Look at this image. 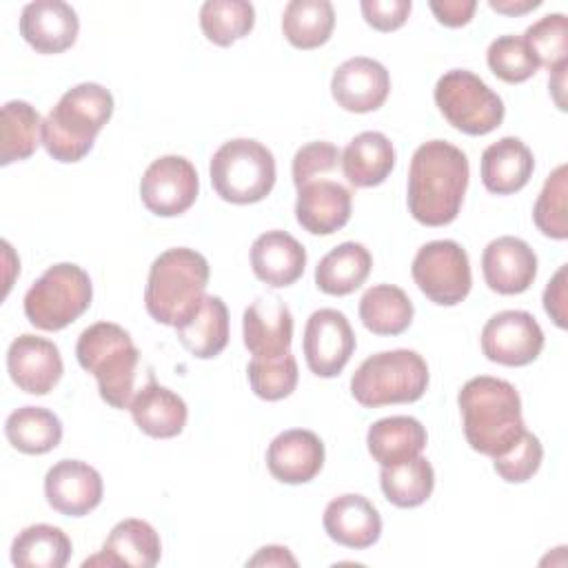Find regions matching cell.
I'll list each match as a JSON object with an SVG mask.
<instances>
[{"instance_id":"cell-33","label":"cell","mask_w":568,"mask_h":568,"mask_svg":"<svg viewBox=\"0 0 568 568\" xmlns=\"http://www.w3.org/2000/svg\"><path fill=\"white\" fill-rule=\"evenodd\" d=\"M410 297L393 284H375L359 300V320L375 335H399L413 322Z\"/></svg>"},{"instance_id":"cell-23","label":"cell","mask_w":568,"mask_h":568,"mask_svg":"<svg viewBox=\"0 0 568 568\" xmlns=\"http://www.w3.org/2000/svg\"><path fill=\"white\" fill-rule=\"evenodd\" d=\"M162 541L155 528L144 519H122L118 521L104 546L102 552L87 559L82 566H133V568H153L160 561Z\"/></svg>"},{"instance_id":"cell-47","label":"cell","mask_w":568,"mask_h":568,"mask_svg":"<svg viewBox=\"0 0 568 568\" xmlns=\"http://www.w3.org/2000/svg\"><path fill=\"white\" fill-rule=\"evenodd\" d=\"M246 566H297V559L284 546H264L246 561Z\"/></svg>"},{"instance_id":"cell-43","label":"cell","mask_w":568,"mask_h":568,"mask_svg":"<svg viewBox=\"0 0 568 568\" xmlns=\"http://www.w3.org/2000/svg\"><path fill=\"white\" fill-rule=\"evenodd\" d=\"M342 160V153L335 144L317 140L308 142L293 155V184L300 189L313 180H317L324 173H331L337 162Z\"/></svg>"},{"instance_id":"cell-4","label":"cell","mask_w":568,"mask_h":568,"mask_svg":"<svg viewBox=\"0 0 568 568\" xmlns=\"http://www.w3.org/2000/svg\"><path fill=\"white\" fill-rule=\"evenodd\" d=\"M209 275V262L202 253L186 246L166 248L149 268L144 286L146 313L155 322L178 328L202 304Z\"/></svg>"},{"instance_id":"cell-46","label":"cell","mask_w":568,"mask_h":568,"mask_svg":"<svg viewBox=\"0 0 568 568\" xmlns=\"http://www.w3.org/2000/svg\"><path fill=\"white\" fill-rule=\"evenodd\" d=\"M428 7L435 13L437 22H442L444 27L457 29L473 20L477 2L475 0H430Z\"/></svg>"},{"instance_id":"cell-14","label":"cell","mask_w":568,"mask_h":568,"mask_svg":"<svg viewBox=\"0 0 568 568\" xmlns=\"http://www.w3.org/2000/svg\"><path fill=\"white\" fill-rule=\"evenodd\" d=\"M102 493L100 473L80 459H60L44 475V497L60 515H89L100 506Z\"/></svg>"},{"instance_id":"cell-12","label":"cell","mask_w":568,"mask_h":568,"mask_svg":"<svg viewBox=\"0 0 568 568\" xmlns=\"http://www.w3.org/2000/svg\"><path fill=\"white\" fill-rule=\"evenodd\" d=\"M355 333L342 311L320 308L311 313L304 326L306 366L317 377H335L348 364L355 351Z\"/></svg>"},{"instance_id":"cell-22","label":"cell","mask_w":568,"mask_h":568,"mask_svg":"<svg viewBox=\"0 0 568 568\" xmlns=\"http://www.w3.org/2000/svg\"><path fill=\"white\" fill-rule=\"evenodd\" d=\"M324 530L339 546L364 550L382 535V517L377 508L355 493L339 495L324 508Z\"/></svg>"},{"instance_id":"cell-28","label":"cell","mask_w":568,"mask_h":568,"mask_svg":"<svg viewBox=\"0 0 568 568\" xmlns=\"http://www.w3.org/2000/svg\"><path fill=\"white\" fill-rule=\"evenodd\" d=\"M428 435L419 419L408 415H393L377 419L371 424L366 433V446L371 457L379 466H393L402 464L406 459H413L422 455L426 448Z\"/></svg>"},{"instance_id":"cell-29","label":"cell","mask_w":568,"mask_h":568,"mask_svg":"<svg viewBox=\"0 0 568 568\" xmlns=\"http://www.w3.org/2000/svg\"><path fill=\"white\" fill-rule=\"evenodd\" d=\"M373 268L368 248L359 242H342L315 266V284L326 295H348L357 291Z\"/></svg>"},{"instance_id":"cell-11","label":"cell","mask_w":568,"mask_h":568,"mask_svg":"<svg viewBox=\"0 0 568 568\" xmlns=\"http://www.w3.org/2000/svg\"><path fill=\"white\" fill-rule=\"evenodd\" d=\"M197 191V171L182 155H162L153 160L140 180L142 204L160 217H175L189 211Z\"/></svg>"},{"instance_id":"cell-9","label":"cell","mask_w":568,"mask_h":568,"mask_svg":"<svg viewBox=\"0 0 568 568\" xmlns=\"http://www.w3.org/2000/svg\"><path fill=\"white\" fill-rule=\"evenodd\" d=\"M435 104L466 135H486L504 120L501 98L468 69H450L437 80Z\"/></svg>"},{"instance_id":"cell-7","label":"cell","mask_w":568,"mask_h":568,"mask_svg":"<svg viewBox=\"0 0 568 568\" xmlns=\"http://www.w3.org/2000/svg\"><path fill=\"white\" fill-rule=\"evenodd\" d=\"M211 184L231 204L264 200L275 186V158L271 149L251 138L224 142L211 158Z\"/></svg>"},{"instance_id":"cell-34","label":"cell","mask_w":568,"mask_h":568,"mask_svg":"<svg viewBox=\"0 0 568 568\" xmlns=\"http://www.w3.org/2000/svg\"><path fill=\"white\" fill-rule=\"evenodd\" d=\"M335 27V11L328 0H291L282 13V33L295 49L322 47Z\"/></svg>"},{"instance_id":"cell-2","label":"cell","mask_w":568,"mask_h":568,"mask_svg":"<svg viewBox=\"0 0 568 568\" xmlns=\"http://www.w3.org/2000/svg\"><path fill=\"white\" fill-rule=\"evenodd\" d=\"M457 404L464 419V435L473 450L497 457L506 453L526 430L517 388L499 377L479 375L468 379Z\"/></svg>"},{"instance_id":"cell-18","label":"cell","mask_w":568,"mask_h":568,"mask_svg":"<svg viewBox=\"0 0 568 568\" xmlns=\"http://www.w3.org/2000/svg\"><path fill=\"white\" fill-rule=\"evenodd\" d=\"M80 31L78 13L62 0H36L20 13V36L38 53H62L75 44Z\"/></svg>"},{"instance_id":"cell-25","label":"cell","mask_w":568,"mask_h":568,"mask_svg":"<svg viewBox=\"0 0 568 568\" xmlns=\"http://www.w3.org/2000/svg\"><path fill=\"white\" fill-rule=\"evenodd\" d=\"M135 426L155 439H171L180 435L189 419L184 399L166 386H160L153 377L135 390L129 404Z\"/></svg>"},{"instance_id":"cell-8","label":"cell","mask_w":568,"mask_h":568,"mask_svg":"<svg viewBox=\"0 0 568 568\" xmlns=\"http://www.w3.org/2000/svg\"><path fill=\"white\" fill-rule=\"evenodd\" d=\"M93 300L89 273L71 262L49 266L24 295V315L40 331H62Z\"/></svg>"},{"instance_id":"cell-41","label":"cell","mask_w":568,"mask_h":568,"mask_svg":"<svg viewBox=\"0 0 568 568\" xmlns=\"http://www.w3.org/2000/svg\"><path fill=\"white\" fill-rule=\"evenodd\" d=\"M566 164H559L544 182L541 193L532 206L535 226L552 240L568 237V222H566Z\"/></svg>"},{"instance_id":"cell-48","label":"cell","mask_w":568,"mask_h":568,"mask_svg":"<svg viewBox=\"0 0 568 568\" xmlns=\"http://www.w3.org/2000/svg\"><path fill=\"white\" fill-rule=\"evenodd\" d=\"M541 0H488V7L504 16H524L532 9H537Z\"/></svg>"},{"instance_id":"cell-21","label":"cell","mask_w":568,"mask_h":568,"mask_svg":"<svg viewBox=\"0 0 568 568\" xmlns=\"http://www.w3.org/2000/svg\"><path fill=\"white\" fill-rule=\"evenodd\" d=\"M353 195L333 180H313L297 189L295 217L297 224L313 235H331L351 220Z\"/></svg>"},{"instance_id":"cell-24","label":"cell","mask_w":568,"mask_h":568,"mask_svg":"<svg viewBox=\"0 0 568 568\" xmlns=\"http://www.w3.org/2000/svg\"><path fill=\"white\" fill-rule=\"evenodd\" d=\"M306 266V248L286 231H266L251 244V268L255 277L273 288L297 282Z\"/></svg>"},{"instance_id":"cell-35","label":"cell","mask_w":568,"mask_h":568,"mask_svg":"<svg viewBox=\"0 0 568 568\" xmlns=\"http://www.w3.org/2000/svg\"><path fill=\"white\" fill-rule=\"evenodd\" d=\"M0 133V164L9 166L11 162L27 160L42 142L40 113L24 100H9L2 106Z\"/></svg>"},{"instance_id":"cell-37","label":"cell","mask_w":568,"mask_h":568,"mask_svg":"<svg viewBox=\"0 0 568 568\" xmlns=\"http://www.w3.org/2000/svg\"><path fill=\"white\" fill-rule=\"evenodd\" d=\"M255 9L246 0H206L200 9V27L206 40L217 47H231L251 33Z\"/></svg>"},{"instance_id":"cell-20","label":"cell","mask_w":568,"mask_h":568,"mask_svg":"<svg viewBox=\"0 0 568 568\" xmlns=\"http://www.w3.org/2000/svg\"><path fill=\"white\" fill-rule=\"evenodd\" d=\"M324 466V444L306 428L280 433L266 450V468L282 484H306Z\"/></svg>"},{"instance_id":"cell-6","label":"cell","mask_w":568,"mask_h":568,"mask_svg":"<svg viewBox=\"0 0 568 568\" xmlns=\"http://www.w3.org/2000/svg\"><path fill=\"white\" fill-rule=\"evenodd\" d=\"M428 388L424 357L408 348L382 351L366 357L351 377V393L357 404L379 408L386 404L417 402Z\"/></svg>"},{"instance_id":"cell-44","label":"cell","mask_w":568,"mask_h":568,"mask_svg":"<svg viewBox=\"0 0 568 568\" xmlns=\"http://www.w3.org/2000/svg\"><path fill=\"white\" fill-rule=\"evenodd\" d=\"M364 20L377 31H395L399 29L413 9L410 0H362L359 2Z\"/></svg>"},{"instance_id":"cell-27","label":"cell","mask_w":568,"mask_h":568,"mask_svg":"<svg viewBox=\"0 0 568 568\" xmlns=\"http://www.w3.org/2000/svg\"><path fill=\"white\" fill-rule=\"evenodd\" d=\"M395 166V146L379 131L355 135L342 151L344 178L357 189L382 184Z\"/></svg>"},{"instance_id":"cell-36","label":"cell","mask_w":568,"mask_h":568,"mask_svg":"<svg viewBox=\"0 0 568 568\" xmlns=\"http://www.w3.org/2000/svg\"><path fill=\"white\" fill-rule=\"evenodd\" d=\"M379 486L386 499L397 508L422 506L435 488V470L422 455L402 464L382 466Z\"/></svg>"},{"instance_id":"cell-26","label":"cell","mask_w":568,"mask_h":568,"mask_svg":"<svg viewBox=\"0 0 568 568\" xmlns=\"http://www.w3.org/2000/svg\"><path fill=\"white\" fill-rule=\"evenodd\" d=\"M535 169L532 151L513 135L488 144L481 153V182L495 195H510L521 191Z\"/></svg>"},{"instance_id":"cell-10","label":"cell","mask_w":568,"mask_h":568,"mask_svg":"<svg viewBox=\"0 0 568 568\" xmlns=\"http://www.w3.org/2000/svg\"><path fill=\"white\" fill-rule=\"evenodd\" d=\"M417 288L439 306H455L470 293L468 253L455 240L426 242L410 266Z\"/></svg>"},{"instance_id":"cell-31","label":"cell","mask_w":568,"mask_h":568,"mask_svg":"<svg viewBox=\"0 0 568 568\" xmlns=\"http://www.w3.org/2000/svg\"><path fill=\"white\" fill-rule=\"evenodd\" d=\"M71 539L51 524H33L18 532L11 544V561L20 568H62L71 557Z\"/></svg>"},{"instance_id":"cell-13","label":"cell","mask_w":568,"mask_h":568,"mask_svg":"<svg viewBox=\"0 0 568 568\" xmlns=\"http://www.w3.org/2000/svg\"><path fill=\"white\" fill-rule=\"evenodd\" d=\"M544 331L526 311H501L481 328L484 355L501 366H526L539 357Z\"/></svg>"},{"instance_id":"cell-5","label":"cell","mask_w":568,"mask_h":568,"mask_svg":"<svg viewBox=\"0 0 568 568\" xmlns=\"http://www.w3.org/2000/svg\"><path fill=\"white\" fill-rule=\"evenodd\" d=\"M78 364L98 379L100 397L113 408H129L135 395L140 351L131 335L113 322H95L75 344Z\"/></svg>"},{"instance_id":"cell-38","label":"cell","mask_w":568,"mask_h":568,"mask_svg":"<svg viewBox=\"0 0 568 568\" xmlns=\"http://www.w3.org/2000/svg\"><path fill=\"white\" fill-rule=\"evenodd\" d=\"M246 377L251 390L266 402H277L288 397L297 386V362L293 353L280 357H253L246 366Z\"/></svg>"},{"instance_id":"cell-42","label":"cell","mask_w":568,"mask_h":568,"mask_svg":"<svg viewBox=\"0 0 568 568\" xmlns=\"http://www.w3.org/2000/svg\"><path fill=\"white\" fill-rule=\"evenodd\" d=\"M541 459H544V446L539 437L524 430L506 453L493 457V466L504 481L521 484V481H528L539 470Z\"/></svg>"},{"instance_id":"cell-3","label":"cell","mask_w":568,"mask_h":568,"mask_svg":"<svg viewBox=\"0 0 568 568\" xmlns=\"http://www.w3.org/2000/svg\"><path fill=\"white\" fill-rule=\"evenodd\" d=\"M113 115V95L98 82H82L62 93L42 120V144L58 162H80Z\"/></svg>"},{"instance_id":"cell-16","label":"cell","mask_w":568,"mask_h":568,"mask_svg":"<svg viewBox=\"0 0 568 568\" xmlns=\"http://www.w3.org/2000/svg\"><path fill=\"white\" fill-rule=\"evenodd\" d=\"M7 371L20 390L29 395H47L60 382L64 364L51 339L24 333L9 344Z\"/></svg>"},{"instance_id":"cell-17","label":"cell","mask_w":568,"mask_h":568,"mask_svg":"<svg viewBox=\"0 0 568 568\" xmlns=\"http://www.w3.org/2000/svg\"><path fill=\"white\" fill-rule=\"evenodd\" d=\"M481 271L490 291L499 295H519L537 277V255L528 242L515 235H501L486 244Z\"/></svg>"},{"instance_id":"cell-19","label":"cell","mask_w":568,"mask_h":568,"mask_svg":"<svg viewBox=\"0 0 568 568\" xmlns=\"http://www.w3.org/2000/svg\"><path fill=\"white\" fill-rule=\"evenodd\" d=\"M244 346L253 357H280L291 351L293 315L277 295L253 300L242 317Z\"/></svg>"},{"instance_id":"cell-32","label":"cell","mask_w":568,"mask_h":568,"mask_svg":"<svg viewBox=\"0 0 568 568\" xmlns=\"http://www.w3.org/2000/svg\"><path fill=\"white\" fill-rule=\"evenodd\" d=\"M9 444L24 455H44L62 439L60 417L42 406H22L4 422Z\"/></svg>"},{"instance_id":"cell-30","label":"cell","mask_w":568,"mask_h":568,"mask_svg":"<svg viewBox=\"0 0 568 568\" xmlns=\"http://www.w3.org/2000/svg\"><path fill=\"white\" fill-rule=\"evenodd\" d=\"M180 344L200 359L220 355L229 344V308L217 295H204L197 311L175 328Z\"/></svg>"},{"instance_id":"cell-15","label":"cell","mask_w":568,"mask_h":568,"mask_svg":"<svg viewBox=\"0 0 568 568\" xmlns=\"http://www.w3.org/2000/svg\"><path fill=\"white\" fill-rule=\"evenodd\" d=\"M331 93L344 111L371 113L386 102L390 93V75L386 67L373 58H348L333 71Z\"/></svg>"},{"instance_id":"cell-40","label":"cell","mask_w":568,"mask_h":568,"mask_svg":"<svg viewBox=\"0 0 568 568\" xmlns=\"http://www.w3.org/2000/svg\"><path fill=\"white\" fill-rule=\"evenodd\" d=\"M486 62L490 71L508 82V84H519L532 78L539 69L532 51L524 42L521 36H499L488 44L486 51Z\"/></svg>"},{"instance_id":"cell-39","label":"cell","mask_w":568,"mask_h":568,"mask_svg":"<svg viewBox=\"0 0 568 568\" xmlns=\"http://www.w3.org/2000/svg\"><path fill=\"white\" fill-rule=\"evenodd\" d=\"M524 42L539 67L555 71L568 64V20L564 13H548L524 31Z\"/></svg>"},{"instance_id":"cell-45","label":"cell","mask_w":568,"mask_h":568,"mask_svg":"<svg viewBox=\"0 0 568 568\" xmlns=\"http://www.w3.org/2000/svg\"><path fill=\"white\" fill-rule=\"evenodd\" d=\"M566 300H568V293H566V264H561L557 268V273L552 275V280L544 288V308H546V313L550 315V320L559 328L568 326Z\"/></svg>"},{"instance_id":"cell-1","label":"cell","mask_w":568,"mask_h":568,"mask_svg":"<svg viewBox=\"0 0 568 568\" xmlns=\"http://www.w3.org/2000/svg\"><path fill=\"white\" fill-rule=\"evenodd\" d=\"M468 158L446 140H430L415 149L408 169V211L424 226L450 224L468 186Z\"/></svg>"}]
</instances>
